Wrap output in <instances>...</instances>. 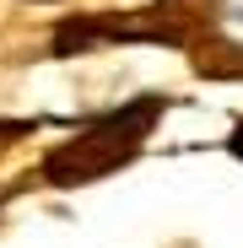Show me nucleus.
Wrapping results in <instances>:
<instances>
[{"label":"nucleus","mask_w":243,"mask_h":248,"mask_svg":"<svg viewBox=\"0 0 243 248\" xmlns=\"http://www.w3.org/2000/svg\"><path fill=\"white\" fill-rule=\"evenodd\" d=\"M162 113H168V97L162 92H146V97H130V103L108 108L81 135H70L65 146H54L44 156L38 184H49V189H87V184H97V178H108L119 168H130L146 151V140H151Z\"/></svg>","instance_id":"f257e3e1"},{"label":"nucleus","mask_w":243,"mask_h":248,"mask_svg":"<svg viewBox=\"0 0 243 248\" xmlns=\"http://www.w3.org/2000/svg\"><path fill=\"white\" fill-rule=\"evenodd\" d=\"M194 27L200 44L216 54L211 70H243V0H200Z\"/></svg>","instance_id":"f03ea898"},{"label":"nucleus","mask_w":243,"mask_h":248,"mask_svg":"<svg viewBox=\"0 0 243 248\" xmlns=\"http://www.w3.org/2000/svg\"><path fill=\"white\" fill-rule=\"evenodd\" d=\"M32 130H38L32 119H0V151L16 146V140H22V135H32Z\"/></svg>","instance_id":"7ed1b4c3"}]
</instances>
